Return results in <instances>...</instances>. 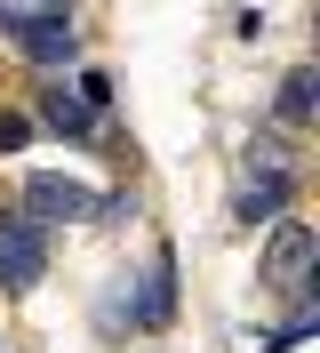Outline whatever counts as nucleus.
<instances>
[{
	"label": "nucleus",
	"mask_w": 320,
	"mask_h": 353,
	"mask_svg": "<svg viewBox=\"0 0 320 353\" xmlns=\"http://www.w3.org/2000/svg\"><path fill=\"white\" fill-rule=\"evenodd\" d=\"M0 24H8V41H17L41 72L72 65V24H64V8H48V17H0Z\"/></svg>",
	"instance_id": "obj_4"
},
{
	"label": "nucleus",
	"mask_w": 320,
	"mask_h": 353,
	"mask_svg": "<svg viewBox=\"0 0 320 353\" xmlns=\"http://www.w3.org/2000/svg\"><path fill=\"white\" fill-rule=\"evenodd\" d=\"M169 321H176V257L152 249L145 281H136V297H128V330H169Z\"/></svg>",
	"instance_id": "obj_2"
},
{
	"label": "nucleus",
	"mask_w": 320,
	"mask_h": 353,
	"mask_svg": "<svg viewBox=\"0 0 320 353\" xmlns=\"http://www.w3.org/2000/svg\"><path fill=\"white\" fill-rule=\"evenodd\" d=\"M24 217H41V225H72V217H96V193H88L81 176H32L24 185Z\"/></svg>",
	"instance_id": "obj_5"
},
{
	"label": "nucleus",
	"mask_w": 320,
	"mask_h": 353,
	"mask_svg": "<svg viewBox=\"0 0 320 353\" xmlns=\"http://www.w3.org/2000/svg\"><path fill=\"white\" fill-rule=\"evenodd\" d=\"M312 112V72H288V88H280V121H304Z\"/></svg>",
	"instance_id": "obj_8"
},
{
	"label": "nucleus",
	"mask_w": 320,
	"mask_h": 353,
	"mask_svg": "<svg viewBox=\"0 0 320 353\" xmlns=\"http://www.w3.org/2000/svg\"><path fill=\"white\" fill-rule=\"evenodd\" d=\"M41 121H48V129H56V137H72V145H88V137H96V112H88V105H72L64 88H48Z\"/></svg>",
	"instance_id": "obj_7"
},
{
	"label": "nucleus",
	"mask_w": 320,
	"mask_h": 353,
	"mask_svg": "<svg viewBox=\"0 0 320 353\" xmlns=\"http://www.w3.org/2000/svg\"><path fill=\"white\" fill-rule=\"evenodd\" d=\"M41 8H64V0H41Z\"/></svg>",
	"instance_id": "obj_10"
},
{
	"label": "nucleus",
	"mask_w": 320,
	"mask_h": 353,
	"mask_svg": "<svg viewBox=\"0 0 320 353\" xmlns=\"http://www.w3.org/2000/svg\"><path fill=\"white\" fill-rule=\"evenodd\" d=\"M24 137H32V121H24V112H0V153H17Z\"/></svg>",
	"instance_id": "obj_9"
},
{
	"label": "nucleus",
	"mask_w": 320,
	"mask_h": 353,
	"mask_svg": "<svg viewBox=\"0 0 320 353\" xmlns=\"http://www.w3.org/2000/svg\"><path fill=\"white\" fill-rule=\"evenodd\" d=\"M288 193H297V169H288V161H280V145H264V153L248 161V185H240V217H280V209H288Z\"/></svg>",
	"instance_id": "obj_1"
},
{
	"label": "nucleus",
	"mask_w": 320,
	"mask_h": 353,
	"mask_svg": "<svg viewBox=\"0 0 320 353\" xmlns=\"http://www.w3.org/2000/svg\"><path fill=\"white\" fill-rule=\"evenodd\" d=\"M41 265H48V225L41 217H8V225H0V281H8V289H32Z\"/></svg>",
	"instance_id": "obj_3"
},
{
	"label": "nucleus",
	"mask_w": 320,
	"mask_h": 353,
	"mask_svg": "<svg viewBox=\"0 0 320 353\" xmlns=\"http://www.w3.org/2000/svg\"><path fill=\"white\" fill-rule=\"evenodd\" d=\"M264 281H280V289H297V297H304V281H312V233H304V225H280V233H273Z\"/></svg>",
	"instance_id": "obj_6"
}]
</instances>
